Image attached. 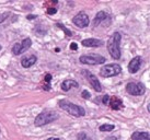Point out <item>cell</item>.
Listing matches in <instances>:
<instances>
[{
  "label": "cell",
  "mask_w": 150,
  "mask_h": 140,
  "mask_svg": "<svg viewBox=\"0 0 150 140\" xmlns=\"http://www.w3.org/2000/svg\"><path fill=\"white\" fill-rule=\"evenodd\" d=\"M121 40L122 36L118 32L113 33V35L108 40V50L113 59H120L121 58Z\"/></svg>",
  "instance_id": "obj_1"
},
{
  "label": "cell",
  "mask_w": 150,
  "mask_h": 140,
  "mask_svg": "<svg viewBox=\"0 0 150 140\" xmlns=\"http://www.w3.org/2000/svg\"><path fill=\"white\" fill-rule=\"evenodd\" d=\"M58 105L60 106V108H63L64 111H66L67 113H69L70 115L75 116V117L86 115V111H84L83 107L76 105V104L71 103L67 100H60L58 102Z\"/></svg>",
  "instance_id": "obj_2"
},
{
  "label": "cell",
  "mask_w": 150,
  "mask_h": 140,
  "mask_svg": "<svg viewBox=\"0 0 150 140\" xmlns=\"http://www.w3.org/2000/svg\"><path fill=\"white\" fill-rule=\"evenodd\" d=\"M57 118H58V114H57V113H55V112H53V111H44L35 117L34 124H35V126L41 127V126L47 125V124H50V123H53V122L56 120Z\"/></svg>",
  "instance_id": "obj_3"
},
{
  "label": "cell",
  "mask_w": 150,
  "mask_h": 140,
  "mask_svg": "<svg viewBox=\"0 0 150 140\" xmlns=\"http://www.w3.org/2000/svg\"><path fill=\"white\" fill-rule=\"evenodd\" d=\"M122 71V67L117 64H112V65H106L104 66L100 71V74L104 78L108 77H115L117 74H120Z\"/></svg>",
  "instance_id": "obj_4"
},
{
  "label": "cell",
  "mask_w": 150,
  "mask_h": 140,
  "mask_svg": "<svg viewBox=\"0 0 150 140\" xmlns=\"http://www.w3.org/2000/svg\"><path fill=\"white\" fill-rule=\"evenodd\" d=\"M81 64H86V65H101L106 62L103 56L100 55H83L79 58Z\"/></svg>",
  "instance_id": "obj_5"
},
{
  "label": "cell",
  "mask_w": 150,
  "mask_h": 140,
  "mask_svg": "<svg viewBox=\"0 0 150 140\" xmlns=\"http://www.w3.org/2000/svg\"><path fill=\"white\" fill-rule=\"evenodd\" d=\"M126 91L132 95H142L145 94L146 89L142 82H129L126 86Z\"/></svg>",
  "instance_id": "obj_6"
},
{
  "label": "cell",
  "mask_w": 150,
  "mask_h": 140,
  "mask_svg": "<svg viewBox=\"0 0 150 140\" xmlns=\"http://www.w3.org/2000/svg\"><path fill=\"white\" fill-rule=\"evenodd\" d=\"M74 24H76L78 28H87L90 24V19L84 12H79L77 16L74 17L72 19Z\"/></svg>",
  "instance_id": "obj_7"
},
{
  "label": "cell",
  "mask_w": 150,
  "mask_h": 140,
  "mask_svg": "<svg viewBox=\"0 0 150 140\" xmlns=\"http://www.w3.org/2000/svg\"><path fill=\"white\" fill-rule=\"evenodd\" d=\"M83 71H84V74H86L87 79L89 80V82L91 83V86L93 87V89H94L96 92H101V91H102V87H101V83H100V81H99V79L96 78L93 74H90L88 70H83Z\"/></svg>",
  "instance_id": "obj_8"
},
{
  "label": "cell",
  "mask_w": 150,
  "mask_h": 140,
  "mask_svg": "<svg viewBox=\"0 0 150 140\" xmlns=\"http://www.w3.org/2000/svg\"><path fill=\"white\" fill-rule=\"evenodd\" d=\"M142 59L140 56H136L135 58H133L128 65V71L130 74H136L138 70H139L140 66H142Z\"/></svg>",
  "instance_id": "obj_9"
},
{
  "label": "cell",
  "mask_w": 150,
  "mask_h": 140,
  "mask_svg": "<svg viewBox=\"0 0 150 140\" xmlns=\"http://www.w3.org/2000/svg\"><path fill=\"white\" fill-rule=\"evenodd\" d=\"M111 17L108 16V13L104 12V11H100V12L96 13V18H94V20H93V25L94 26H98V25L102 24L103 22H106V21H110Z\"/></svg>",
  "instance_id": "obj_10"
},
{
  "label": "cell",
  "mask_w": 150,
  "mask_h": 140,
  "mask_svg": "<svg viewBox=\"0 0 150 140\" xmlns=\"http://www.w3.org/2000/svg\"><path fill=\"white\" fill-rule=\"evenodd\" d=\"M108 104H110L111 108L114 110V111L121 110L122 106H123V102H122V100L118 96H111L110 100H108Z\"/></svg>",
  "instance_id": "obj_11"
},
{
  "label": "cell",
  "mask_w": 150,
  "mask_h": 140,
  "mask_svg": "<svg viewBox=\"0 0 150 140\" xmlns=\"http://www.w3.org/2000/svg\"><path fill=\"white\" fill-rule=\"evenodd\" d=\"M81 44L86 47H100L103 45V42L96 38H87L81 42Z\"/></svg>",
  "instance_id": "obj_12"
},
{
  "label": "cell",
  "mask_w": 150,
  "mask_h": 140,
  "mask_svg": "<svg viewBox=\"0 0 150 140\" xmlns=\"http://www.w3.org/2000/svg\"><path fill=\"white\" fill-rule=\"evenodd\" d=\"M78 86H79V84H78V82H77L76 80H72V79H67V80L63 81L60 88H62V90L63 91L67 92V91H69L70 89H72V88H78Z\"/></svg>",
  "instance_id": "obj_13"
},
{
  "label": "cell",
  "mask_w": 150,
  "mask_h": 140,
  "mask_svg": "<svg viewBox=\"0 0 150 140\" xmlns=\"http://www.w3.org/2000/svg\"><path fill=\"white\" fill-rule=\"evenodd\" d=\"M36 60H38L36 56L32 55V56H30V57L23 58L21 62V65H22V67H24V68H30V67H32L34 64L36 62Z\"/></svg>",
  "instance_id": "obj_14"
},
{
  "label": "cell",
  "mask_w": 150,
  "mask_h": 140,
  "mask_svg": "<svg viewBox=\"0 0 150 140\" xmlns=\"http://www.w3.org/2000/svg\"><path fill=\"white\" fill-rule=\"evenodd\" d=\"M133 140H150L149 132H135L132 135Z\"/></svg>",
  "instance_id": "obj_15"
},
{
  "label": "cell",
  "mask_w": 150,
  "mask_h": 140,
  "mask_svg": "<svg viewBox=\"0 0 150 140\" xmlns=\"http://www.w3.org/2000/svg\"><path fill=\"white\" fill-rule=\"evenodd\" d=\"M31 45H32V41H31V38H24L23 41H22V43H20V47H19V55L20 54H23L24 52H26V50L29 49L30 47H31Z\"/></svg>",
  "instance_id": "obj_16"
},
{
  "label": "cell",
  "mask_w": 150,
  "mask_h": 140,
  "mask_svg": "<svg viewBox=\"0 0 150 140\" xmlns=\"http://www.w3.org/2000/svg\"><path fill=\"white\" fill-rule=\"evenodd\" d=\"M114 128L115 127L112 124H103V125H101L100 127H99V129H100V132H111Z\"/></svg>",
  "instance_id": "obj_17"
},
{
  "label": "cell",
  "mask_w": 150,
  "mask_h": 140,
  "mask_svg": "<svg viewBox=\"0 0 150 140\" xmlns=\"http://www.w3.org/2000/svg\"><path fill=\"white\" fill-rule=\"evenodd\" d=\"M50 81H52V74H47L45 76V78H44V83L47 84V86H46V90L47 91L50 90Z\"/></svg>",
  "instance_id": "obj_18"
},
{
  "label": "cell",
  "mask_w": 150,
  "mask_h": 140,
  "mask_svg": "<svg viewBox=\"0 0 150 140\" xmlns=\"http://www.w3.org/2000/svg\"><path fill=\"white\" fill-rule=\"evenodd\" d=\"M77 139L78 140H92L86 132H79V134L77 135Z\"/></svg>",
  "instance_id": "obj_19"
},
{
  "label": "cell",
  "mask_w": 150,
  "mask_h": 140,
  "mask_svg": "<svg viewBox=\"0 0 150 140\" xmlns=\"http://www.w3.org/2000/svg\"><path fill=\"white\" fill-rule=\"evenodd\" d=\"M56 25H57V26H58V28H60V29L63 30L64 32H65V33H66V35H67V36H71V35H72V33H71L70 31H69V30L67 29V28H66V26H65V25H63V24H62V23H57V24H56Z\"/></svg>",
  "instance_id": "obj_20"
},
{
  "label": "cell",
  "mask_w": 150,
  "mask_h": 140,
  "mask_svg": "<svg viewBox=\"0 0 150 140\" xmlns=\"http://www.w3.org/2000/svg\"><path fill=\"white\" fill-rule=\"evenodd\" d=\"M81 96H82L83 99L88 100V99H90V98H91V94H90L87 90H83L82 91V93H81Z\"/></svg>",
  "instance_id": "obj_21"
},
{
  "label": "cell",
  "mask_w": 150,
  "mask_h": 140,
  "mask_svg": "<svg viewBox=\"0 0 150 140\" xmlns=\"http://www.w3.org/2000/svg\"><path fill=\"white\" fill-rule=\"evenodd\" d=\"M9 17V13L6 12V13H2V14H0V23H2L7 18Z\"/></svg>",
  "instance_id": "obj_22"
},
{
  "label": "cell",
  "mask_w": 150,
  "mask_h": 140,
  "mask_svg": "<svg viewBox=\"0 0 150 140\" xmlns=\"http://www.w3.org/2000/svg\"><path fill=\"white\" fill-rule=\"evenodd\" d=\"M56 12H57L56 8H48L46 10V13H47V14H55Z\"/></svg>",
  "instance_id": "obj_23"
},
{
  "label": "cell",
  "mask_w": 150,
  "mask_h": 140,
  "mask_svg": "<svg viewBox=\"0 0 150 140\" xmlns=\"http://www.w3.org/2000/svg\"><path fill=\"white\" fill-rule=\"evenodd\" d=\"M108 100H110V96H108V95H104V96H103V104L108 105Z\"/></svg>",
  "instance_id": "obj_24"
},
{
  "label": "cell",
  "mask_w": 150,
  "mask_h": 140,
  "mask_svg": "<svg viewBox=\"0 0 150 140\" xmlns=\"http://www.w3.org/2000/svg\"><path fill=\"white\" fill-rule=\"evenodd\" d=\"M70 49H72V50L78 49V45H77V43H71V44H70Z\"/></svg>",
  "instance_id": "obj_25"
},
{
  "label": "cell",
  "mask_w": 150,
  "mask_h": 140,
  "mask_svg": "<svg viewBox=\"0 0 150 140\" xmlns=\"http://www.w3.org/2000/svg\"><path fill=\"white\" fill-rule=\"evenodd\" d=\"M36 18V16H32V14H29L28 17H26V19L28 20H33V19H35Z\"/></svg>",
  "instance_id": "obj_26"
},
{
  "label": "cell",
  "mask_w": 150,
  "mask_h": 140,
  "mask_svg": "<svg viewBox=\"0 0 150 140\" xmlns=\"http://www.w3.org/2000/svg\"><path fill=\"white\" fill-rule=\"evenodd\" d=\"M105 140H117L116 137H110V138H106Z\"/></svg>",
  "instance_id": "obj_27"
},
{
  "label": "cell",
  "mask_w": 150,
  "mask_h": 140,
  "mask_svg": "<svg viewBox=\"0 0 150 140\" xmlns=\"http://www.w3.org/2000/svg\"><path fill=\"white\" fill-rule=\"evenodd\" d=\"M47 140H60L59 138H54V137H50V138H48Z\"/></svg>",
  "instance_id": "obj_28"
},
{
  "label": "cell",
  "mask_w": 150,
  "mask_h": 140,
  "mask_svg": "<svg viewBox=\"0 0 150 140\" xmlns=\"http://www.w3.org/2000/svg\"><path fill=\"white\" fill-rule=\"evenodd\" d=\"M0 49H1V46H0Z\"/></svg>",
  "instance_id": "obj_29"
}]
</instances>
